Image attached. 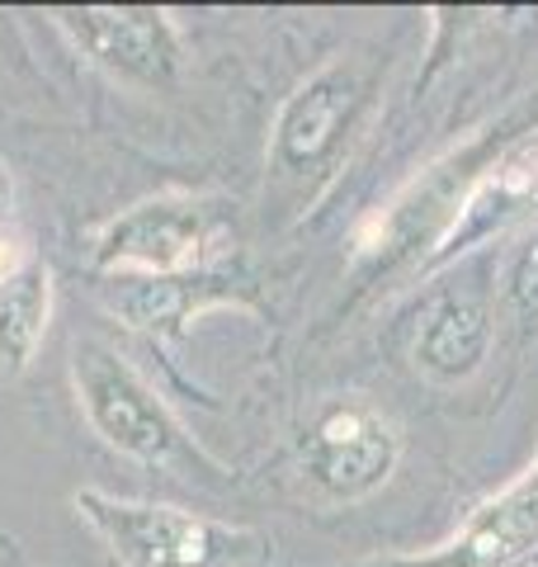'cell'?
<instances>
[{
    "instance_id": "cell-9",
    "label": "cell",
    "mask_w": 538,
    "mask_h": 567,
    "mask_svg": "<svg viewBox=\"0 0 538 567\" xmlns=\"http://www.w3.org/2000/svg\"><path fill=\"white\" fill-rule=\"evenodd\" d=\"M496 350V303L473 284H444L421 303L411 331V369L439 388H458L487 369Z\"/></svg>"
},
{
    "instance_id": "cell-3",
    "label": "cell",
    "mask_w": 538,
    "mask_h": 567,
    "mask_svg": "<svg viewBox=\"0 0 538 567\" xmlns=\"http://www.w3.org/2000/svg\"><path fill=\"white\" fill-rule=\"evenodd\" d=\"M71 506L104 539L118 567H250L269 554L260 529L213 520L185 506L128 502L100 487H81Z\"/></svg>"
},
{
    "instance_id": "cell-10",
    "label": "cell",
    "mask_w": 538,
    "mask_h": 567,
    "mask_svg": "<svg viewBox=\"0 0 538 567\" xmlns=\"http://www.w3.org/2000/svg\"><path fill=\"white\" fill-rule=\"evenodd\" d=\"M519 223H529V227L538 223V123H529L525 133H515L506 147L492 156V166L477 175L454 237H448L439 251V265H454L458 256L487 246L492 237H506Z\"/></svg>"
},
{
    "instance_id": "cell-5",
    "label": "cell",
    "mask_w": 538,
    "mask_h": 567,
    "mask_svg": "<svg viewBox=\"0 0 538 567\" xmlns=\"http://www.w3.org/2000/svg\"><path fill=\"white\" fill-rule=\"evenodd\" d=\"M71 383H76V402L95 435L110 450L137 458L152 468H189L199 464V450L189 445L185 425L161 393L123 360L118 350L100 341H81L71 350Z\"/></svg>"
},
{
    "instance_id": "cell-4",
    "label": "cell",
    "mask_w": 538,
    "mask_h": 567,
    "mask_svg": "<svg viewBox=\"0 0 538 567\" xmlns=\"http://www.w3.org/2000/svg\"><path fill=\"white\" fill-rule=\"evenodd\" d=\"M402 425L369 393L321 398L298 431V473L327 502H364L383 492L402 464Z\"/></svg>"
},
{
    "instance_id": "cell-13",
    "label": "cell",
    "mask_w": 538,
    "mask_h": 567,
    "mask_svg": "<svg viewBox=\"0 0 538 567\" xmlns=\"http://www.w3.org/2000/svg\"><path fill=\"white\" fill-rule=\"evenodd\" d=\"M0 204H6V185H0Z\"/></svg>"
},
{
    "instance_id": "cell-12",
    "label": "cell",
    "mask_w": 538,
    "mask_h": 567,
    "mask_svg": "<svg viewBox=\"0 0 538 567\" xmlns=\"http://www.w3.org/2000/svg\"><path fill=\"white\" fill-rule=\"evenodd\" d=\"M500 312L515 327L519 341H538V223L506 256L500 270Z\"/></svg>"
},
{
    "instance_id": "cell-1",
    "label": "cell",
    "mask_w": 538,
    "mask_h": 567,
    "mask_svg": "<svg viewBox=\"0 0 538 567\" xmlns=\"http://www.w3.org/2000/svg\"><path fill=\"white\" fill-rule=\"evenodd\" d=\"M387 91V52L383 48H345L308 71L289 100L279 104L269 128V181L308 208L340 171L350 152L364 142Z\"/></svg>"
},
{
    "instance_id": "cell-6",
    "label": "cell",
    "mask_w": 538,
    "mask_h": 567,
    "mask_svg": "<svg viewBox=\"0 0 538 567\" xmlns=\"http://www.w3.org/2000/svg\"><path fill=\"white\" fill-rule=\"evenodd\" d=\"M218 208L194 194H156L110 218L95 237V265L128 279L179 284L218 246Z\"/></svg>"
},
{
    "instance_id": "cell-7",
    "label": "cell",
    "mask_w": 538,
    "mask_h": 567,
    "mask_svg": "<svg viewBox=\"0 0 538 567\" xmlns=\"http://www.w3.org/2000/svg\"><path fill=\"white\" fill-rule=\"evenodd\" d=\"M90 62L128 85L166 91L185 71V39L156 6H81L52 14Z\"/></svg>"
},
{
    "instance_id": "cell-2",
    "label": "cell",
    "mask_w": 538,
    "mask_h": 567,
    "mask_svg": "<svg viewBox=\"0 0 538 567\" xmlns=\"http://www.w3.org/2000/svg\"><path fill=\"white\" fill-rule=\"evenodd\" d=\"M529 123H538V114L534 118L529 114L492 118V123H482L468 142L448 147L421 175H411L354 237V265L369 275V284H392L402 275L435 270L444 241L454 237V227L463 218V204H468L477 175L487 171L492 156L506 147L515 133H525Z\"/></svg>"
},
{
    "instance_id": "cell-8",
    "label": "cell",
    "mask_w": 538,
    "mask_h": 567,
    "mask_svg": "<svg viewBox=\"0 0 538 567\" xmlns=\"http://www.w3.org/2000/svg\"><path fill=\"white\" fill-rule=\"evenodd\" d=\"M538 554V454L500 492L463 516V525L435 548L402 558H369L359 567H519Z\"/></svg>"
},
{
    "instance_id": "cell-11",
    "label": "cell",
    "mask_w": 538,
    "mask_h": 567,
    "mask_svg": "<svg viewBox=\"0 0 538 567\" xmlns=\"http://www.w3.org/2000/svg\"><path fill=\"white\" fill-rule=\"evenodd\" d=\"M52 317V275L43 260L24 256L0 270V374H20L39 354Z\"/></svg>"
}]
</instances>
